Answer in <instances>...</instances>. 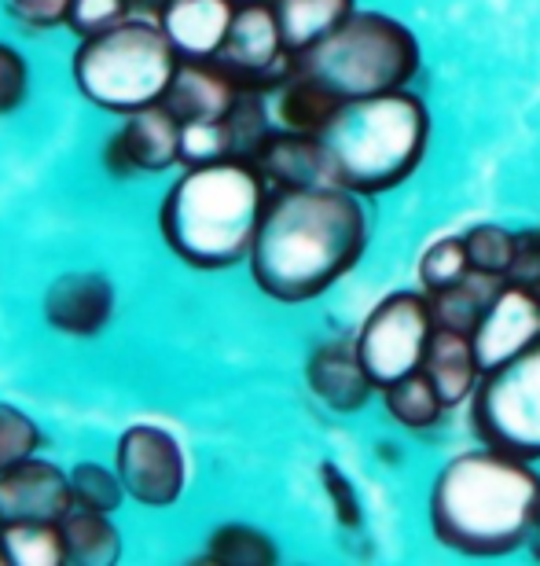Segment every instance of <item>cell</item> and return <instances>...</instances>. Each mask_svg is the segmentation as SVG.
<instances>
[{"label": "cell", "mask_w": 540, "mask_h": 566, "mask_svg": "<svg viewBox=\"0 0 540 566\" xmlns=\"http://www.w3.org/2000/svg\"><path fill=\"white\" fill-rule=\"evenodd\" d=\"M115 471L133 501L148 507H170L188 482V463L170 430L140 423L118 438Z\"/></svg>", "instance_id": "cell-9"}, {"label": "cell", "mask_w": 540, "mask_h": 566, "mask_svg": "<svg viewBox=\"0 0 540 566\" xmlns=\"http://www.w3.org/2000/svg\"><path fill=\"white\" fill-rule=\"evenodd\" d=\"M279 33L290 55L320 44L353 15V0H273Z\"/></svg>", "instance_id": "cell-20"}, {"label": "cell", "mask_w": 540, "mask_h": 566, "mask_svg": "<svg viewBox=\"0 0 540 566\" xmlns=\"http://www.w3.org/2000/svg\"><path fill=\"white\" fill-rule=\"evenodd\" d=\"M251 166L262 174L265 185H273L276 191L331 185L320 137H306V133H287V129L268 133L262 147L254 151Z\"/></svg>", "instance_id": "cell-17"}, {"label": "cell", "mask_w": 540, "mask_h": 566, "mask_svg": "<svg viewBox=\"0 0 540 566\" xmlns=\"http://www.w3.org/2000/svg\"><path fill=\"white\" fill-rule=\"evenodd\" d=\"M434 335L431 298L420 291H398L375 305L357 335V357L375 387H393L398 379L423 368Z\"/></svg>", "instance_id": "cell-8"}, {"label": "cell", "mask_w": 540, "mask_h": 566, "mask_svg": "<svg viewBox=\"0 0 540 566\" xmlns=\"http://www.w3.org/2000/svg\"><path fill=\"white\" fill-rule=\"evenodd\" d=\"M533 526H537V534H540V507H537V523Z\"/></svg>", "instance_id": "cell-39"}, {"label": "cell", "mask_w": 540, "mask_h": 566, "mask_svg": "<svg viewBox=\"0 0 540 566\" xmlns=\"http://www.w3.org/2000/svg\"><path fill=\"white\" fill-rule=\"evenodd\" d=\"M368 221L339 185L273 191L251 247L254 283L276 302H309L360 262Z\"/></svg>", "instance_id": "cell-1"}, {"label": "cell", "mask_w": 540, "mask_h": 566, "mask_svg": "<svg viewBox=\"0 0 540 566\" xmlns=\"http://www.w3.org/2000/svg\"><path fill=\"white\" fill-rule=\"evenodd\" d=\"M115 316V283L104 273H66L44 291V321L66 335H96Z\"/></svg>", "instance_id": "cell-15"}, {"label": "cell", "mask_w": 540, "mask_h": 566, "mask_svg": "<svg viewBox=\"0 0 540 566\" xmlns=\"http://www.w3.org/2000/svg\"><path fill=\"white\" fill-rule=\"evenodd\" d=\"M470 273V258H467V243L464 235H448V240H437L431 251L423 254L420 262V280L426 294H437L445 287H453Z\"/></svg>", "instance_id": "cell-28"}, {"label": "cell", "mask_w": 540, "mask_h": 566, "mask_svg": "<svg viewBox=\"0 0 540 566\" xmlns=\"http://www.w3.org/2000/svg\"><path fill=\"white\" fill-rule=\"evenodd\" d=\"M320 482H324V490H328V501L335 507V515H339V523L346 530H357L360 526V501L353 493V482L346 479L335 463H320Z\"/></svg>", "instance_id": "cell-34"}, {"label": "cell", "mask_w": 540, "mask_h": 566, "mask_svg": "<svg viewBox=\"0 0 540 566\" xmlns=\"http://www.w3.org/2000/svg\"><path fill=\"white\" fill-rule=\"evenodd\" d=\"M431 118L412 93L346 99L320 133L331 185L353 196H379L423 163Z\"/></svg>", "instance_id": "cell-4"}, {"label": "cell", "mask_w": 540, "mask_h": 566, "mask_svg": "<svg viewBox=\"0 0 540 566\" xmlns=\"http://www.w3.org/2000/svg\"><path fill=\"white\" fill-rule=\"evenodd\" d=\"M41 449V430L30 416L0 401V474Z\"/></svg>", "instance_id": "cell-31"}, {"label": "cell", "mask_w": 540, "mask_h": 566, "mask_svg": "<svg viewBox=\"0 0 540 566\" xmlns=\"http://www.w3.org/2000/svg\"><path fill=\"white\" fill-rule=\"evenodd\" d=\"M74 507L71 474L49 460L27 457L0 474V526L63 523Z\"/></svg>", "instance_id": "cell-12"}, {"label": "cell", "mask_w": 540, "mask_h": 566, "mask_svg": "<svg viewBox=\"0 0 540 566\" xmlns=\"http://www.w3.org/2000/svg\"><path fill=\"white\" fill-rule=\"evenodd\" d=\"M243 85L224 71L218 60H180L170 88L162 96V107L180 122H224L232 107L240 104Z\"/></svg>", "instance_id": "cell-14"}, {"label": "cell", "mask_w": 540, "mask_h": 566, "mask_svg": "<svg viewBox=\"0 0 540 566\" xmlns=\"http://www.w3.org/2000/svg\"><path fill=\"white\" fill-rule=\"evenodd\" d=\"M63 541H66V563L77 566H110L121 556V537L107 512H88V507H74L63 518Z\"/></svg>", "instance_id": "cell-23"}, {"label": "cell", "mask_w": 540, "mask_h": 566, "mask_svg": "<svg viewBox=\"0 0 540 566\" xmlns=\"http://www.w3.org/2000/svg\"><path fill=\"white\" fill-rule=\"evenodd\" d=\"M504 287L500 276H486V273H470L453 283V287L431 294V310H434V327H453V332L475 335L478 321L486 316V310L497 298V291Z\"/></svg>", "instance_id": "cell-22"}, {"label": "cell", "mask_w": 540, "mask_h": 566, "mask_svg": "<svg viewBox=\"0 0 540 566\" xmlns=\"http://www.w3.org/2000/svg\"><path fill=\"white\" fill-rule=\"evenodd\" d=\"M290 71L328 88L331 96L364 99L398 93L420 71V44L412 30L379 11H353L320 44L290 55Z\"/></svg>", "instance_id": "cell-5"}, {"label": "cell", "mask_w": 540, "mask_h": 566, "mask_svg": "<svg viewBox=\"0 0 540 566\" xmlns=\"http://www.w3.org/2000/svg\"><path fill=\"white\" fill-rule=\"evenodd\" d=\"M202 563H218V566H268L276 563V545L268 541L262 530L229 523L210 537L207 556Z\"/></svg>", "instance_id": "cell-26"}, {"label": "cell", "mask_w": 540, "mask_h": 566, "mask_svg": "<svg viewBox=\"0 0 540 566\" xmlns=\"http://www.w3.org/2000/svg\"><path fill=\"white\" fill-rule=\"evenodd\" d=\"M240 4H273V0H240Z\"/></svg>", "instance_id": "cell-38"}, {"label": "cell", "mask_w": 540, "mask_h": 566, "mask_svg": "<svg viewBox=\"0 0 540 566\" xmlns=\"http://www.w3.org/2000/svg\"><path fill=\"white\" fill-rule=\"evenodd\" d=\"M448 405L442 401V394L431 382V376L420 368L412 376L398 379L393 387H387V412L393 416L398 423L412 427V430H426L442 420V412Z\"/></svg>", "instance_id": "cell-24"}, {"label": "cell", "mask_w": 540, "mask_h": 566, "mask_svg": "<svg viewBox=\"0 0 540 566\" xmlns=\"http://www.w3.org/2000/svg\"><path fill=\"white\" fill-rule=\"evenodd\" d=\"M8 556L15 566H60L66 563V541L60 523H15L0 526Z\"/></svg>", "instance_id": "cell-25"}, {"label": "cell", "mask_w": 540, "mask_h": 566, "mask_svg": "<svg viewBox=\"0 0 540 566\" xmlns=\"http://www.w3.org/2000/svg\"><path fill=\"white\" fill-rule=\"evenodd\" d=\"M71 490H74V504L88 507V512H115L126 496V485H121L118 471H107L99 463H77L71 471Z\"/></svg>", "instance_id": "cell-30"}, {"label": "cell", "mask_w": 540, "mask_h": 566, "mask_svg": "<svg viewBox=\"0 0 540 566\" xmlns=\"http://www.w3.org/2000/svg\"><path fill=\"white\" fill-rule=\"evenodd\" d=\"M464 243H467V258L475 273L508 280L515 265V251H519V235L504 232L497 224H478V229H470L464 235Z\"/></svg>", "instance_id": "cell-27"}, {"label": "cell", "mask_w": 540, "mask_h": 566, "mask_svg": "<svg viewBox=\"0 0 540 566\" xmlns=\"http://www.w3.org/2000/svg\"><path fill=\"white\" fill-rule=\"evenodd\" d=\"M537 338H540V291L508 280L497 291L486 316L478 321L475 335H470L478 371L489 376V371L504 368L522 349H530Z\"/></svg>", "instance_id": "cell-11"}, {"label": "cell", "mask_w": 540, "mask_h": 566, "mask_svg": "<svg viewBox=\"0 0 540 566\" xmlns=\"http://www.w3.org/2000/svg\"><path fill=\"white\" fill-rule=\"evenodd\" d=\"M268 185L251 163L224 158L188 169L162 199V235L191 269H232L251 258Z\"/></svg>", "instance_id": "cell-3"}, {"label": "cell", "mask_w": 540, "mask_h": 566, "mask_svg": "<svg viewBox=\"0 0 540 566\" xmlns=\"http://www.w3.org/2000/svg\"><path fill=\"white\" fill-rule=\"evenodd\" d=\"M540 507V479L526 457L504 449L464 452L437 474L431 523L459 556H504L530 534Z\"/></svg>", "instance_id": "cell-2"}, {"label": "cell", "mask_w": 540, "mask_h": 566, "mask_svg": "<svg viewBox=\"0 0 540 566\" xmlns=\"http://www.w3.org/2000/svg\"><path fill=\"white\" fill-rule=\"evenodd\" d=\"M309 387L331 412H357L375 382L360 365L357 346L328 343L309 357Z\"/></svg>", "instance_id": "cell-18"}, {"label": "cell", "mask_w": 540, "mask_h": 566, "mask_svg": "<svg viewBox=\"0 0 540 566\" xmlns=\"http://www.w3.org/2000/svg\"><path fill=\"white\" fill-rule=\"evenodd\" d=\"M4 563H11V556H8V545H4V534H0V566Z\"/></svg>", "instance_id": "cell-37"}, {"label": "cell", "mask_w": 540, "mask_h": 566, "mask_svg": "<svg viewBox=\"0 0 540 566\" xmlns=\"http://www.w3.org/2000/svg\"><path fill=\"white\" fill-rule=\"evenodd\" d=\"M243 88L279 85L290 74V52L273 4H240L221 52L213 55Z\"/></svg>", "instance_id": "cell-10"}, {"label": "cell", "mask_w": 540, "mask_h": 566, "mask_svg": "<svg viewBox=\"0 0 540 566\" xmlns=\"http://www.w3.org/2000/svg\"><path fill=\"white\" fill-rule=\"evenodd\" d=\"M339 107H342L339 96H331L328 88H320L317 82H309V77H301L295 71L276 85V118L279 129L287 133L320 137Z\"/></svg>", "instance_id": "cell-21"}, {"label": "cell", "mask_w": 540, "mask_h": 566, "mask_svg": "<svg viewBox=\"0 0 540 566\" xmlns=\"http://www.w3.org/2000/svg\"><path fill=\"white\" fill-rule=\"evenodd\" d=\"M224 158H235L229 122H191V126H180V163L188 169L224 163Z\"/></svg>", "instance_id": "cell-29"}, {"label": "cell", "mask_w": 540, "mask_h": 566, "mask_svg": "<svg viewBox=\"0 0 540 566\" xmlns=\"http://www.w3.org/2000/svg\"><path fill=\"white\" fill-rule=\"evenodd\" d=\"M470 420L486 446L526 460L540 457V338L504 368L481 376Z\"/></svg>", "instance_id": "cell-7"}, {"label": "cell", "mask_w": 540, "mask_h": 566, "mask_svg": "<svg viewBox=\"0 0 540 566\" xmlns=\"http://www.w3.org/2000/svg\"><path fill=\"white\" fill-rule=\"evenodd\" d=\"M177 63L180 55L162 27L126 19L107 33L82 41V49L74 52V85L96 107L133 115L140 107L162 104Z\"/></svg>", "instance_id": "cell-6"}, {"label": "cell", "mask_w": 540, "mask_h": 566, "mask_svg": "<svg viewBox=\"0 0 540 566\" xmlns=\"http://www.w3.org/2000/svg\"><path fill=\"white\" fill-rule=\"evenodd\" d=\"M126 11L129 0H74L66 27L82 33V38H96V33H107L110 27L126 22Z\"/></svg>", "instance_id": "cell-32"}, {"label": "cell", "mask_w": 540, "mask_h": 566, "mask_svg": "<svg viewBox=\"0 0 540 566\" xmlns=\"http://www.w3.org/2000/svg\"><path fill=\"white\" fill-rule=\"evenodd\" d=\"M235 19V0H166L159 27L180 60H213Z\"/></svg>", "instance_id": "cell-16"}, {"label": "cell", "mask_w": 540, "mask_h": 566, "mask_svg": "<svg viewBox=\"0 0 540 566\" xmlns=\"http://www.w3.org/2000/svg\"><path fill=\"white\" fill-rule=\"evenodd\" d=\"M508 280L540 291V232L519 235V251H515V265H511Z\"/></svg>", "instance_id": "cell-36"}, {"label": "cell", "mask_w": 540, "mask_h": 566, "mask_svg": "<svg viewBox=\"0 0 540 566\" xmlns=\"http://www.w3.org/2000/svg\"><path fill=\"white\" fill-rule=\"evenodd\" d=\"M423 371L431 376V382L437 387L448 409L470 398V390H475L481 379L470 335L453 332V327H434L431 346H426V357H423Z\"/></svg>", "instance_id": "cell-19"}, {"label": "cell", "mask_w": 540, "mask_h": 566, "mask_svg": "<svg viewBox=\"0 0 540 566\" xmlns=\"http://www.w3.org/2000/svg\"><path fill=\"white\" fill-rule=\"evenodd\" d=\"M27 93H30L27 60L11 44H0V118L27 104Z\"/></svg>", "instance_id": "cell-33"}, {"label": "cell", "mask_w": 540, "mask_h": 566, "mask_svg": "<svg viewBox=\"0 0 540 566\" xmlns=\"http://www.w3.org/2000/svg\"><path fill=\"white\" fill-rule=\"evenodd\" d=\"M74 0H8V11L30 30H52L71 19Z\"/></svg>", "instance_id": "cell-35"}, {"label": "cell", "mask_w": 540, "mask_h": 566, "mask_svg": "<svg viewBox=\"0 0 540 566\" xmlns=\"http://www.w3.org/2000/svg\"><path fill=\"white\" fill-rule=\"evenodd\" d=\"M180 163V122L162 104L133 111L126 129L107 140L110 174H162Z\"/></svg>", "instance_id": "cell-13"}]
</instances>
